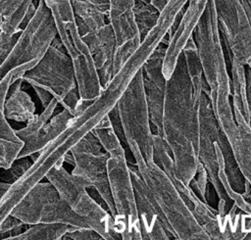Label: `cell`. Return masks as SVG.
<instances>
[{
    "mask_svg": "<svg viewBox=\"0 0 251 240\" xmlns=\"http://www.w3.org/2000/svg\"><path fill=\"white\" fill-rule=\"evenodd\" d=\"M199 104L182 53L167 79L161 136L173 156L176 178L186 186H190L200 164Z\"/></svg>",
    "mask_w": 251,
    "mask_h": 240,
    "instance_id": "6da1fadb",
    "label": "cell"
},
{
    "mask_svg": "<svg viewBox=\"0 0 251 240\" xmlns=\"http://www.w3.org/2000/svg\"><path fill=\"white\" fill-rule=\"evenodd\" d=\"M199 58L205 79L209 86V98L218 123L226 136L231 139L238 131L232 104L231 77L226 69L223 39L219 27L215 1L210 0L194 32Z\"/></svg>",
    "mask_w": 251,
    "mask_h": 240,
    "instance_id": "7a4b0ae2",
    "label": "cell"
},
{
    "mask_svg": "<svg viewBox=\"0 0 251 240\" xmlns=\"http://www.w3.org/2000/svg\"><path fill=\"white\" fill-rule=\"evenodd\" d=\"M132 156L138 172L164 213L176 238L181 240L210 239L173 180L156 161H145L138 154Z\"/></svg>",
    "mask_w": 251,
    "mask_h": 240,
    "instance_id": "3957f363",
    "label": "cell"
},
{
    "mask_svg": "<svg viewBox=\"0 0 251 240\" xmlns=\"http://www.w3.org/2000/svg\"><path fill=\"white\" fill-rule=\"evenodd\" d=\"M58 30L53 14L44 0H38L33 17L24 26L13 49L1 62V77L9 73L12 84L23 78L48 51Z\"/></svg>",
    "mask_w": 251,
    "mask_h": 240,
    "instance_id": "277c9868",
    "label": "cell"
},
{
    "mask_svg": "<svg viewBox=\"0 0 251 240\" xmlns=\"http://www.w3.org/2000/svg\"><path fill=\"white\" fill-rule=\"evenodd\" d=\"M61 158L46 173L61 197L77 214L87 225L97 231L104 240L122 239L115 229V220L110 211L105 210L88 192L87 184L79 177L69 172L63 166Z\"/></svg>",
    "mask_w": 251,
    "mask_h": 240,
    "instance_id": "5b68a950",
    "label": "cell"
},
{
    "mask_svg": "<svg viewBox=\"0 0 251 240\" xmlns=\"http://www.w3.org/2000/svg\"><path fill=\"white\" fill-rule=\"evenodd\" d=\"M60 36L73 60L80 99L91 101L103 88L87 44L82 39L76 24L72 1L50 8Z\"/></svg>",
    "mask_w": 251,
    "mask_h": 240,
    "instance_id": "8992f818",
    "label": "cell"
},
{
    "mask_svg": "<svg viewBox=\"0 0 251 240\" xmlns=\"http://www.w3.org/2000/svg\"><path fill=\"white\" fill-rule=\"evenodd\" d=\"M117 108L126 143L131 154H138L145 161L155 160L154 132L151 126L142 69L131 80Z\"/></svg>",
    "mask_w": 251,
    "mask_h": 240,
    "instance_id": "52a82bcc",
    "label": "cell"
},
{
    "mask_svg": "<svg viewBox=\"0 0 251 240\" xmlns=\"http://www.w3.org/2000/svg\"><path fill=\"white\" fill-rule=\"evenodd\" d=\"M107 171L116 208L115 229L123 240H141L142 233L136 207L129 165L122 144L109 152Z\"/></svg>",
    "mask_w": 251,
    "mask_h": 240,
    "instance_id": "ba28073f",
    "label": "cell"
},
{
    "mask_svg": "<svg viewBox=\"0 0 251 240\" xmlns=\"http://www.w3.org/2000/svg\"><path fill=\"white\" fill-rule=\"evenodd\" d=\"M25 225L65 223L75 227H89L49 181L37 182L13 208L11 213Z\"/></svg>",
    "mask_w": 251,
    "mask_h": 240,
    "instance_id": "9c48e42d",
    "label": "cell"
},
{
    "mask_svg": "<svg viewBox=\"0 0 251 240\" xmlns=\"http://www.w3.org/2000/svg\"><path fill=\"white\" fill-rule=\"evenodd\" d=\"M23 80L34 91L48 92L61 106L67 96L77 88L73 60L59 35L38 64L24 74Z\"/></svg>",
    "mask_w": 251,
    "mask_h": 240,
    "instance_id": "30bf717a",
    "label": "cell"
},
{
    "mask_svg": "<svg viewBox=\"0 0 251 240\" xmlns=\"http://www.w3.org/2000/svg\"><path fill=\"white\" fill-rule=\"evenodd\" d=\"M102 148L93 131L82 137L70 150L75 159L72 173L81 178L87 184L88 189L93 188L100 195L114 217L116 216V208L107 171L110 155L105 150L103 152Z\"/></svg>",
    "mask_w": 251,
    "mask_h": 240,
    "instance_id": "8fae6325",
    "label": "cell"
},
{
    "mask_svg": "<svg viewBox=\"0 0 251 240\" xmlns=\"http://www.w3.org/2000/svg\"><path fill=\"white\" fill-rule=\"evenodd\" d=\"M224 45L245 66L251 65V0H214Z\"/></svg>",
    "mask_w": 251,
    "mask_h": 240,
    "instance_id": "7c38bea8",
    "label": "cell"
},
{
    "mask_svg": "<svg viewBox=\"0 0 251 240\" xmlns=\"http://www.w3.org/2000/svg\"><path fill=\"white\" fill-rule=\"evenodd\" d=\"M199 121H200V142H199V159L208 171L209 181L212 183L219 201L226 202L229 207L233 202L229 199L225 191L219 176V166L216 152V142L223 130L215 117L209 95L203 91L199 104Z\"/></svg>",
    "mask_w": 251,
    "mask_h": 240,
    "instance_id": "4fadbf2b",
    "label": "cell"
},
{
    "mask_svg": "<svg viewBox=\"0 0 251 240\" xmlns=\"http://www.w3.org/2000/svg\"><path fill=\"white\" fill-rule=\"evenodd\" d=\"M135 0H110L108 22L116 37L114 68L119 70L141 43L133 7Z\"/></svg>",
    "mask_w": 251,
    "mask_h": 240,
    "instance_id": "5bb4252c",
    "label": "cell"
},
{
    "mask_svg": "<svg viewBox=\"0 0 251 240\" xmlns=\"http://www.w3.org/2000/svg\"><path fill=\"white\" fill-rule=\"evenodd\" d=\"M129 168L135 192L142 239L169 240L176 238L173 228L143 181L136 166L135 168L129 166Z\"/></svg>",
    "mask_w": 251,
    "mask_h": 240,
    "instance_id": "9a60e30c",
    "label": "cell"
},
{
    "mask_svg": "<svg viewBox=\"0 0 251 240\" xmlns=\"http://www.w3.org/2000/svg\"><path fill=\"white\" fill-rule=\"evenodd\" d=\"M167 45L161 43L145 62L142 70L144 89L149 108L153 132L162 135V120L167 86V78L163 72V62Z\"/></svg>",
    "mask_w": 251,
    "mask_h": 240,
    "instance_id": "2e32d148",
    "label": "cell"
},
{
    "mask_svg": "<svg viewBox=\"0 0 251 240\" xmlns=\"http://www.w3.org/2000/svg\"><path fill=\"white\" fill-rule=\"evenodd\" d=\"M75 19L79 33L89 48L100 82L104 87L111 80L114 73L116 37L113 27L108 22L102 27L91 30L80 19L76 17Z\"/></svg>",
    "mask_w": 251,
    "mask_h": 240,
    "instance_id": "e0dca14e",
    "label": "cell"
},
{
    "mask_svg": "<svg viewBox=\"0 0 251 240\" xmlns=\"http://www.w3.org/2000/svg\"><path fill=\"white\" fill-rule=\"evenodd\" d=\"M33 0H0V58L6 59L23 30Z\"/></svg>",
    "mask_w": 251,
    "mask_h": 240,
    "instance_id": "ac0fdd59",
    "label": "cell"
},
{
    "mask_svg": "<svg viewBox=\"0 0 251 240\" xmlns=\"http://www.w3.org/2000/svg\"><path fill=\"white\" fill-rule=\"evenodd\" d=\"M24 83L23 78L16 80L10 87L7 99L2 107L0 113L8 120L16 121H27L35 112L34 103L27 92L22 89Z\"/></svg>",
    "mask_w": 251,
    "mask_h": 240,
    "instance_id": "d6986e66",
    "label": "cell"
},
{
    "mask_svg": "<svg viewBox=\"0 0 251 240\" xmlns=\"http://www.w3.org/2000/svg\"><path fill=\"white\" fill-rule=\"evenodd\" d=\"M236 123L238 131L228 142L244 179L251 186V126L243 117L237 118Z\"/></svg>",
    "mask_w": 251,
    "mask_h": 240,
    "instance_id": "ffe728a7",
    "label": "cell"
},
{
    "mask_svg": "<svg viewBox=\"0 0 251 240\" xmlns=\"http://www.w3.org/2000/svg\"><path fill=\"white\" fill-rule=\"evenodd\" d=\"M73 117L74 113L68 109H63L62 112L52 117L43 126L36 139L29 145L24 147L19 159L41 152L50 142L57 138L67 128Z\"/></svg>",
    "mask_w": 251,
    "mask_h": 240,
    "instance_id": "44dd1931",
    "label": "cell"
},
{
    "mask_svg": "<svg viewBox=\"0 0 251 240\" xmlns=\"http://www.w3.org/2000/svg\"><path fill=\"white\" fill-rule=\"evenodd\" d=\"M0 114V168L7 169L19 159L25 141L10 125L4 114Z\"/></svg>",
    "mask_w": 251,
    "mask_h": 240,
    "instance_id": "7402d4cb",
    "label": "cell"
},
{
    "mask_svg": "<svg viewBox=\"0 0 251 240\" xmlns=\"http://www.w3.org/2000/svg\"><path fill=\"white\" fill-rule=\"evenodd\" d=\"M231 72V104L232 107L238 108L249 122V105L247 98V80H246V66L237 61L226 46Z\"/></svg>",
    "mask_w": 251,
    "mask_h": 240,
    "instance_id": "603a6c76",
    "label": "cell"
},
{
    "mask_svg": "<svg viewBox=\"0 0 251 240\" xmlns=\"http://www.w3.org/2000/svg\"><path fill=\"white\" fill-rule=\"evenodd\" d=\"M182 53L185 59L187 72L189 73V76L192 82L194 96L197 100H200L202 92L205 91L209 95L210 90L204 76L202 64L199 58L197 45L193 35L188 39L185 47L183 48Z\"/></svg>",
    "mask_w": 251,
    "mask_h": 240,
    "instance_id": "cb8c5ba5",
    "label": "cell"
},
{
    "mask_svg": "<svg viewBox=\"0 0 251 240\" xmlns=\"http://www.w3.org/2000/svg\"><path fill=\"white\" fill-rule=\"evenodd\" d=\"M72 227L65 223L32 224L12 240H62Z\"/></svg>",
    "mask_w": 251,
    "mask_h": 240,
    "instance_id": "d4e9b609",
    "label": "cell"
},
{
    "mask_svg": "<svg viewBox=\"0 0 251 240\" xmlns=\"http://www.w3.org/2000/svg\"><path fill=\"white\" fill-rule=\"evenodd\" d=\"M72 5L75 17L89 29L96 30L107 24L106 15L92 0H73Z\"/></svg>",
    "mask_w": 251,
    "mask_h": 240,
    "instance_id": "484cf974",
    "label": "cell"
},
{
    "mask_svg": "<svg viewBox=\"0 0 251 240\" xmlns=\"http://www.w3.org/2000/svg\"><path fill=\"white\" fill-rule=\"evenodd\" d=\"M58 104V101L53 97L49 104L43 109V111L39 115L34 114L26 121V125L25 127L17 130V134L25 141V146L29 145L36 139L43 126L52 118V115Z\"/></svg>",
    "mask_w": 251,
    "mask_h": 240,
    "instance_id": "4316f807",
    "label": "cell"
},
{
    "mask_svg": "<svg viewBox=\"0 0 251 240\" xmlns=\"http://www.w3.org/2000/svg\"><path fill=\"white\" fill-rule=\"evenodd\" d=\"M133 12L141 40H143L156 25L161 12L151 2L143 0H135Z\"/></svg>",
    "mask_w": 251,
    "mask_h": 240,
    "instance_id": "83f0119b",
    "label": "cell"
},
{
    "mask_svg": "<svg viewBox=\"0 0 251 240\" xmlns=\"http://www.w3.org/2000/svg\"><path fill=\"white\" fill-rule=\"evenodd\" d=\"M28 157L29 156L16 160L15 163L7 169L1 168V181L10 182L13 184L19 180L33 164V160H30Z\"/></svg>",
    "mask_w": 251,
    "mask_h": 240,
    "instance_id": "f1b7e54d",
    "label": "cell"
},
{
    "mask_svg": "<svg viewBox=\"0 0 251 240\" xmlns=\"http://www.w3.org/2000/svg\"><path fill=\"white\" fill-rule=\"evenodd\" d=\"M208 181H209V175H208V171L206 169V168L204 167V165L200 162L199 167L197 168L196 174L194 176V178L192 179L190 185L195 186L196 188V192L199 195V197L208 203L207 200V193L209 190L208 187Z\"/></svg>",
    "mask_w": 251,
    "mask_h": 240,
    "instance_id": "f546056e",
    "label": "cell"
},
{
    "mask_svg": "<svg viewBox=\"0 0 251 240\" xmlns=\"http://www.w3.org/2000/svg\"><path fill=\"white\" fill-rule=\"evenodd\" d=\"M102 236L90 227L73 226L62 238V240H102Z\"/></svg>",
    "mask_w": 251,
    "mask_h": 240,
    "instance_id": "4dcf8cb0",
    "label": "cell"
},
{
    "mask_svg": "<svg viewBox=\"0 0 251 240\" xmlns=\"http://www.w3.org/2000/svg\"><path fill=\"white\" fill-rule=\"evenodd\" d=\"M24 224L25 223L22 220H20L18 217L12 215H8L4 219L0 220V239L5 240V238L9 235V233L12 230Z\"/></svg>",
    "mask_w": 251,
    "mask_h": 240,
    "instance_id": "1f68e13d",
    "label": "cell"
},
{
    "mask_svg": "<svg viewBox=\"0 0 251 240\" xmlns=\"http://www.w3.org/2000/svg\"><path fill=\"white\" fill-rule=\"evenodd\" d=\"M246 80H247V98L249 105V123L251 126V69H246Z\"/></svg>",
    "mask_w": 251,
    "mask_h": 240,
    "instance_id": "d6a6232c",
    "label": "cell"
},
{
    "mask_svg": "<svg viewBox=\"0 0 251 240\" xmlns=\"http://www.w3.org/2000/svg\"><path fill=\"white\" fill-rule=\"evenodd\" d=\"M106 15L107 19L110 13V0H92Z\"/></svg>",
    "mask_w": 251,
    "mask_h": 240,
    "instance_id": "836d02e7",
    "label": "cell"
},
{
    "mask_svg": "<svg viewBox=\"0 0 251 240\" xmlns=\"http://www.w3.org/2000/svg\"><path fill=\"white\" fill-rule=\"evenodd\" d=\"M11 186H12V183H10V182H6V181H1L0 182V194H1V197L3 195H5V193L10 189Z\"/></svg>",
    "mask_w": 251,
    "mask_h": 240,
    "instance_id": "e575fe53",
    "label": "cell"
},
{
    "mask_svg": "<svg viewBox=\"0 0 251 240\" xmlns=\"http://www.w3.org/2000/svg\"><path fill=\"white\" fill-rule=\"evenodd\" d=\"M44 1L46 2V4L48 5L49 8H52L57 5H60V4H63V3H66V2H69L72 0H44Z\"/></svg>",
    "mask_w": 251,
    "mask_h": 240,
    "instance_id": "d590c367",
    "label": "cell"
},
{
    "mask_svg": "<svg viewBox=\"0 0 251 240\" xmlns=\"http://www.w3.org/2000/svg\"><path fill=\"white\" fill-rule=\"evenodd\" d=\"M157 9H159L160 10V12H161V10L164 8V6L166 5V3L168 2V0H149Z\"/></svg>",
    "mask_w": 251,
    "mask_h": 240,
    "instance_id": "8d00e7d4",
    "label": "cell"
},
{
    "mask_svg": "<svg viewBox=\"0 0 251 240\" xmlns=\"http://www.w3.org/2000/svg\"><path fill=\"white\" fill-rule=\"evenodd\" d=\"M248 67H249V68H250V69H251V65H250V66H248Z\"/></svg>",
    "mask_w": 251,
    "mask_h": 240,
    "instance_id": "74e56055",
    "label": "cell"
},
{
    "mask_svg": "<svg viewBox=\"0 0 251 240\" xmlns=\"http://www.w3.org/2000/svg\"><path fill=\"white\" fill-rule=\"evenodd\" d=\"M72 1H73V0H72Z\"/></svg>",
    "mask_w": 251,
    "mask_h": 240,
    "instance_id": "f35d334b",
    "label": "cell"
}]
</instances>
